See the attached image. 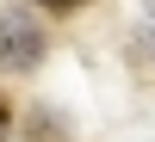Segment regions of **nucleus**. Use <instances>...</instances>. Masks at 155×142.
<instances>
[{"instance_id":"1","label":"nucleus","mask_w":155,"mask_h":142,"mask_svg":"<svg viewBox=\"0 0 155 142\" xmlns=\"http://www.w3.org/2000/svg\"><path fill=\"white\" fill-rule=\"evenodd\" d=\"M44 62V31L31 25V12L0 6V74H31Z\"/></svg>"},{"instance_id":"2","label":"nucleus","mask_w":155,"mask_h":142,"mask_svg":"<svg viewBox=\"0 0 155 142\" xmlns=\"http://www.w3.org/2000/svg\"><path fill=\"white\" fill-rule=\"evenodd\" d=\"M25 136H31V142H62V124H56V118H44V111H37V118L25 124Z\"/></svg>"},{"instance_id":"4","label":"nucleus","mask_w":155,"mask_h":142,"mask_svg":"<svg viewBox=\"0 0 155 142\" xmlns=\"http://www.w3.org/2000/svg\"><path fill=\"white\" fill-rule=\"evenodd\" d=\"M6 130H12V111H6V99H0V142H6Z\"/></svg>"},{"instance_id":"3","label":"nucleus","mask_w":155,"mask_h":142,"mask_svg":"<svg viewBox=\"0 0 155 142\" xmlns=\"http://www.w3.org/2000/svg\"><path fill=\"white\" fill-rule=\"evenodd\" d=\"M37 6H50V12H74V6H87V0H37Z\"/></svg>"},{"instance_id":"5","label":"nucleus","mask_w":155,"mask_h":142,"mask_svg":"<svg viewBox=\"0 0 155 142\" xmlns=\"http://www.w3.org/2000/svg\"><path fill=\"white\" fill-rule=\"evenodd\" d=\"M149 43H155V6H149Z\"/></svg>"}]
</instances>
